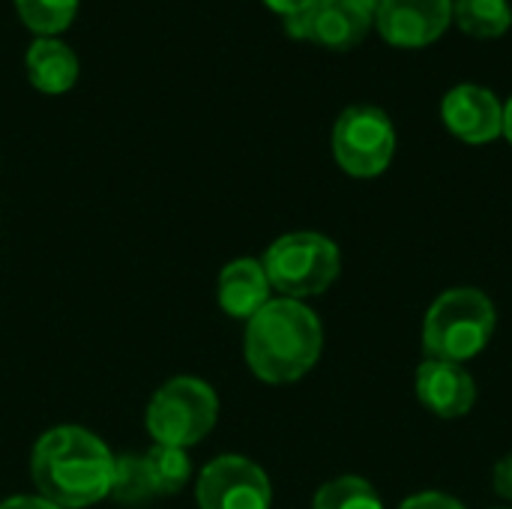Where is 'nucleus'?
Listing matches in <instances>:
<instances>
[{"label": "nucleus", "mask_w": 512, "mask_h": 509, "mask_svg": "<svg viewBox=\"0 0 512 509\" xmlns=\"http://www.w3.org/2000/svg\"><path fill=\"white\" fill-rule=\"evenodd\" d=\"M453 24V0H384L375 27L396 48H426Z\"/></svg>", "instance_id": "nucleus-9"}, {"label": "nucleus", "mask_w": 512, "mask_h": 509, "mask_svg": "<svg viewBox=\"0 0 512 509\" xmlns=\"http://www.w3.org/2000/svg\"><path fill=\"white\" fill-rule=\"evenodd\" d=\"M195 501L201 509H270L273 486L261 465L246 456L225 453L201 468L195 480Z\"/></svg>", "instance_id": "nucleus-7"}, {"label": "nucleus", "mask_w": 512, "mask_h": 509, "mask_svg": "<svg viewBox=\"0 0 512 509\" xmlns=\"http://www.w3.org/2000/svg\"><path fill=\"white\" fill-rule=\"evenodd\" d=\"M324 351V327L318 315L288 297L270 300L246 321L243 354L255 378L264 384H294L306 378Z\"/></svg>", "instance_id": "nucleus-2"}, {"label": "nucleus", "mask_w": 512, "mask_h": 509, "mask_svg": "<svg viewBox=\"0 0 512 509\" xmlns=\"http://www.w3.org/2000/svg\"><path fill=\"white\" fill-rule=\"evenodd\" d=\"M273 285L258 258H234L219 270L216 300L222 312L234 321H249L258 315L273 297Z\"/></svg>", "instance_id": "nucleus-12"}, {"label": "nucleus", "mask_w": 512, "mask_h": 509, "mask_svg": "<svg viewBox=\"0 0 512 509\" xmlns=\"http://www.w3.org/2000/svg\"><path fill=\"white\" fill-rule=\"evenodd\" d=\"M0 509H60L57 504L39 498V495H12L6 501H0Z\"/></svg>", "instance_id": "nucleus-21"}, {"label": "nucleus", "mask_w": 512, "mask_h": 509, "mask_svg": "<svg viewBox=\"0 0 512 509\" xmlns=\"http://www.w3.org/2000/svg\"><path fill=\"white\" fill-rule=\"evenodd\" d=\"M372 24L375 18L357 9L351 0H318L294 15H285V30L294 39H309L336 51L360 45Z\"/></svg>", "instance_id": "nucleus-8"}, {"label": "nucleus", "mask_w": 512, "mask_h": 509, "mask_svg": "<svg viewBox=\"0 0 512 509\" xmlns=\"http://www.w3.org/2000/svg\"><path fill=\"white\" fill-rule=\"evenodd\" d=\"M504 135H507V141L512 144V96L510 102L504 105Z\"/></svg>", "instance_id": "nucleus-24"}, {"label": "nucleus", "mask_w": 512, "mask_h": 509, "mask_svg": "<svg viewBox=\"0 0 512 509\" xmlns=\"http://www.w3.org/2000/svg\"><path fill=\"white\" fill-rule=\"evenodd\" d=\"M261 264L273 291L303 303L324 294L339 279L342 255L339 246L318 231H291L267 246Z\"/></svg>", "instance_id": "nucleus-5"}, {"label": "nucleus", "mask_w": 512, "mask_h": 509, "mask_svg": "<svg viewBox=\"0 0 512 509\" xmlns=\"http://www.w3.org/2000/svg\"><path fill=\"white\" fill-rule=\"evenodd\" d=\"M417 399L444 420H456L474 411L477 402V384L474 375L459 366V363H444V360H426L417 369L414 378Z\"/></svg>", "instance_id": "nucleus-11"}, {"label": "nucleus", "mask_w": 512, "mask_h": 509, "mask_svg": "<svg viewBox=\"0 0 512 509\" xmlns=\"http://www.w3.org/2000/svg\"><path fill=\"white\" fill-rule=\"evenodd\" d=\"M495 333V306L480 288H450L426 312L423 348L429 360L468 363Z\"/></svg>", "instance_id": "nucleus-3"}, {"label": "nucleus", "mask_w": 512, "mask_h": 509, "mask_svg": "<svg viewBox=\"0 0 512 509\" xmlns=\"http://www.w3.org/2000/svg\"><path fill=\"white\" fill-rule=\"evenodd\" d=\"M264 3L279 15H294V12H300V9H306V6H312L318 0H264Z\"/></svg>", "instance_id": "nucleus-22"}, {"label": "nucleus", "mask_w": 512, "mask_h": 509, "mask_svg": "<svg viewBox=\"0 0 512 509\" xmlns=\"http://www.w3.org/2000/svg\"><path fill=\"white\" fill-rule=\"evenodd\" d=\"M312 509H384L381 495L363 477H336L315 492Z\"/></svg>", "instance_id": "nucleus-16"}, {"label": "nucleus", "mask_w": 512, "mask_h": 509, "mask_svg": "<svg viewBox=\"0 0 512 509\" xmlns=\"http://www.w3.org/2000/svg\"><path fill=\"white\" fill-rule=\"evenodd\" d=\"M453 21L474 39H498L512 27L510 0H453Z\"/></svg>", "instance_id": "nucleus-14"}, {"label": "nucleus", "mask_w": 512, "mask_h": 509, "mask_svg": "<svg viewBox=\"0 0 512 509\" xmlns=\"http://www.w3.org/2000/svg\"><path fill=\"white\" fill-rule=\"evenodd\" d=\"M27 78L39 93H66L78 78V54L51 36L33 39L24 57Z\"/></svg>", "instance_id": "nucleus-13"}, {"label": "nucleus", "mask_w": 512, "mask_h": 509, "mask_svg": "<svg viewBox=\"0 0 512 509\" xmlns=\"http://www.w3.org/2000/svg\"><path fill=\"white\" fill-rule=\"evenodd\" d=\"M15 9L30 30L42 36H54L72 24L78 12V0H15Z\"/></svg>", "instance_id": "nucleus-17"}, {"label": "nucleus", "mask_w": 512, "mask_h": 509, "mask_svg": "<svg viewBox=\"0 0 512 509\" xmlns=\"http://www.w3.org/2000/svg\"><path fill=\"white\" fill-rule=\"evenodd\" d=\"M111 498L126 507H138V504H147L156 498L147 468H144V456H117Z\"/></svg>", "instance_id": "nucleus-18"}, {"label": "nucleus", "mask_w": 512, "mask_h": 509, "mask_svg": "<svg viewBox=\"0 0 512 509\" xmlns=\"http://www.w3.org/2000/svg\"><path fill=\"white\" fill-rule=\"evenodd\" d=\"M441 120L465 144H489L504 135V105L483 84H456L441 102Z\"/></svg>", "instance_id": "nucleus-10"}, {"label": "nucleus", "mask_w": 512, "mask_h": 509, "mask_svg": "<svg viewBox=\"0 0 512 509\" xmlns=\"http://www.w3.org/2000/svg\"><path fill=\"white\" fill-rule=\"evenodd\" d=\"M219 423V396L216 390L195 378L177 375L165 381L147 402L144 426L153 444L189 450L201 444Z\"/></svg>", "instance_id": "nucleus-4"}, {"label": "nucleus", "mask_w": 512, "mask_h": 509, "mask_svg": "<svg viewBox=\"0 0 512 509\" xmlns=\"http://www.w3.org/2000/svg\"><path fill=\"white\" fill-rule=\"evenodd\" d=\"M399 509H465L456 498L444 495V492H420V495H411L408 501H402Z\"/></svg>", "instance_id": "nucleus-19"}, {"label": "nucleus", "mask_w": 512, "mask_h": 509, "mask_svg": "<svg viewBox=\"0 0 512 509\" xmlns=\"http://www.w3.org/2000/svg\"><path fill=\"white\" fill-rule=\"evenodd\" d=\"M144 468H147V477H150L156 498L159 495H177L192 480V459L186 450H177V447L153 444L144 453Z\"/></svg>", "instance_id": "nucleus-15"}, {"label": "nucleus", "mask_w": 512, "mask_h": 509, "mask_svg": "<svg viewBox=\"0 0 512 509\" xmlns=\"http://www.w3.org/2000/svg\"><path fill=\"white\" fill-rule=\"evenodd\" d=\"M333 156L351 177L369 180L390 168L396 156V126L378 105H351L333 126Z\"/></svg>", "instance_id": "nucleus-6"}, {"label": "nucleus", "mask_w": 512, "mask_h": 509, "mask_svg": "<svg viewBox=\"0 0 512 509\" xmlns=\"http://www.w3.org/2000/svg\"><path fill=\"white\" fill-rule=\"evenodd\" d=\"M117 456L84 426H54L30 453V480L39 498L60 509H87L111 498Z\"/></svg>", "instance_id": "nucleus-1"}, {"label": "nucleus", "mask_w": 512, "mask_h": 509, "mask_svg": "<svg viewBox=\"0 0 512 509\" xmlns=\"http://www.w3.org/2000/svg\"><path fill=\"white\" fill-rule=\"evenodd\" d=\"M351 3H354V6H357V9H363V12H366V15H372V18H375V15H378V9H381V3H384V0H351Z\"/></svg>", "instance_id": "nucleus-23"}, {"label": "nucleus", "mask_w": 512, "mask_h": 509, "mask_svg": "<svg viewBox=\"0 0 512 509\" xmlns=\"http://www.w3.org/2000/svg\"><path fill=\"white\" fill-rule=\"evenodd\" d=\"M492 486H495V492H498L504 501H512V453L510 456H504V459L495 465V471H492Z\"/></svg>", "instance_id": "nucleus-20"}]
</instances>
